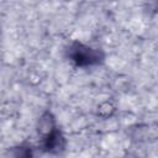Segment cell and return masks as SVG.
Masks as SVG:
<instances>
[{
	"mask_svg": "<svg viewBox=\"0 0 158 158\" xmlns=\"http://www.w3.org/2000/svg\"><path fill=\"white\" fill-rule=\"evenodd\" d=\"M65 58L75 68L86 69L102 65L106 60V53L99 47L74 40L65 47Z\"/></svg>",
	"mask_w": 158,
	"mask_h": 158,
	"instance_id": "1",
	"label": "cell"
},
{
	"mask_svg": "<svg viewBox=\"0 0 158 158\" xmlns=\"http://www.w3.org/2000/svg\"><path fill=\"white\" fill-rule=\"evenodd\" d=\"M37 148L48 154H62L67 148V138L57 125L47 133L40 136Z\"/></svg>",
	"mask_w": 158,
	"mask_h": 158,
	"instance_id": "2",
	"label": "cell"
},
{
	"mask_svg": "<svg viewBox=\"0 0 158 158\" xmlns=\"http://www.w3.org/2000/svg\"><path fill=\"white\" fill-rule=\"evenodd\" d=\"M57 120L56 116L53 115V112L51 110H46L41 114V116L37 120V133L38 136H42L44 133H47L48 131H51L53 127H56Z\"/></svg>",
	"mask_w": 158,
	"mask_h": 158,
	"instance_id": "3",
	"label": "cell"
},
{
	"mask_svg": "<svg viewBox=\"0 0 158 158\" xmlns=\"http://www.w3.org/2000/svg\"><path fill=\"white\" fill-rule=\"evenodd\" d=\"M115 111H116L115 104L111 100H106V101H102L101 104H99L96 114H98V116H100L102 118H109L115 114Z\"/></svg>",
	"mask_w": 158,
	"mask_h": 158,
	"instance_id": "4",
	"label": "cell"
},
{
	"mask_svg": "<svg viewBox=\"0 0 158 158\" xmlns=\"http://www.w3.org/2000/svg\"><path fill=\"white\" fill-rule=\"evenodd\" d=\"M35 148L32 144H27V143H21L16 147H12L11 154L15 157H32L35 156Z\"/></svg>",
	"mask_w": 158,
	"mask_h": 158,
	"instance_id": "5",
	"label": "cell"
},
{
	"mask_svg": "<svg viewBox=\"0 0 158 158\" xmlns=\"http://www.w3.org/2000/svg\"><path fill=\"white\" fill-rule=\"evenodd\" d=\"M0 36H1V28H0Z\"/></svg>",
	"mask_w": 158,
	"mask_h": 158,
	"instance_id": "6",
	"label": "cell"
}]
</instances>
